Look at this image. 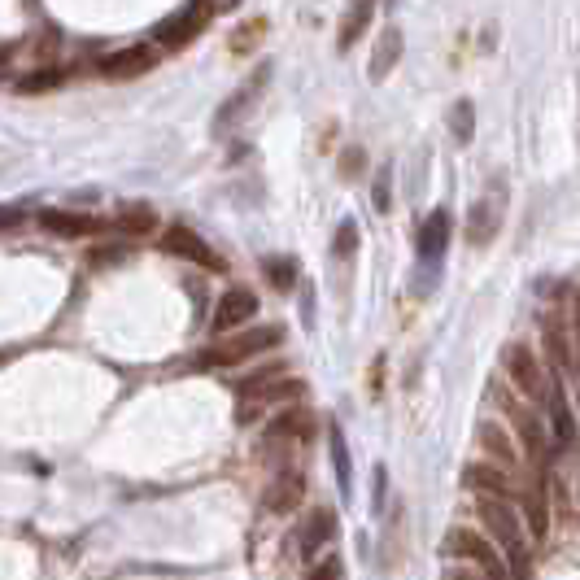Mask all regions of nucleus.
<instances>
[{
  "instance_id": "f257e3e1",
  "label": "nucleus",
  "mask_w": 580,
  "mask_h": 580,
  "mask_svg": "<svg viewBox=\"0 0 580 580\" xmlns=\"http://www.w3.org/2000/svg\"><path fill=\"white\" fill-rule=\"evenodd\" d=\"M480 519L493 533V541L502 546L506 563H511V576L515 580H528L533 576V554H528V537H524V524H519V511L502 498H480Z\"/></svg>"
},
{
  "instance_id": "f03ea898",
  "label": "nucleus",
  "mask_w": 580,
  "mask_h": 580,
  "mask_svg": "<svg viewBox=\"0 0 580 580\" xmlns=\"http://www.w3.org/2000/svg\"><path fill=\"white\" fill-rule=\"evenodd\" d=\"M301 393H306V384H301V380H293V376H275V371H258V376L240 380L236 424H253V419H262V410L284 406V402H297Z\"/></svg>"
},
{
  "instance_id": "7ed1b4c3",
  "label": "nucleus",
  "mask_w": 580,
  "mask_h": 580,
  "mask_svg": "<svg viewBox=\"0 0 580 580\" xmlns=\"http://www.w3.org/2000/svg\"><path fill=\"white\" fill-rule=\"evenodd\" d=\"M280 341H284V332L275 328V323H267V328H245V332H236V336H227V341L205 349L201 367H240V362L267 354V349L280 345Z\"/></svg>"
},
{
  "instance_id": "20e7f679",
  "label": "nucleus",
  "mask_w": 580,
  "mask_h": 580,
  "mask_svg": "<svg viewBox=\"0 0 580 580\" xmlns=\"http://www.w3.org/2000/svg\"><path fill=\"white\" fill-rule=\"evenodd\" d=\"M441 554L476 563V572L485 576V580H515L511 576V563H506V554H498L480 533H471V528H454V533L441 541Z\"/></svg>"
},
{
  "instance_id": "39448f33",
  "label": "nucleus",
  "mask_w": 580,
  "mask_h": 580,
  "mask_svg": "<svg viewBox=\"0 0 580 580\" xmlns=\"http://www.w3.org/2000/svg\"><path fill=\"white\" fill-rule=\"evenodd\" d=\"M210 18H214L210 0H188L179 14H171V18L162 22V27L153 31V40L162 44V48H184V44H192L205 31V22H210Z\"/></svg>"
},
{
  "instance_id": "423d86ee",
  "label": "nucleus",
  "mask_w": 580,
  "mask_h": 580,
  "mask_svg": "<svg viewBox=\"0 0 580 580\" xmlns=\"http://www.w3.org/2000/svg\"><path fill=\"white\" fill-rule=\"evenodd\" d=\"M506 371H511L515 389L524 397H533V402H550V380L554 376L541 371L533 345H511V349H506Z\"/></svg>"
},
{
  "instance_id": "0eeeda50",
  "label": "nucleus",
  "mask_w": 580,
  "mask_h": 580,
  "mask_svg": "<svg viewBox=\"0 0 580 580\" xmlns=\"http://www.w3.org/2000/svg\"><path fill=\"white\" fill-rule=\"evenodd\" d=\"M253 314H258V297L249 293V288H227V293L219 297V310H214L210 328L227 336V332H240L245 323H253Z\"/></svg>"
},
{
  "instance_id": "6e6552de",
  "label": "nucleus",
  "mask_w": 580,
  "mask_h": 580,
  "mask_svg": "<svg viewBox=\"0 0 580 580\" xmlns=\"http://www.w3.org/2000/svg\"><path fill=\"white\" fill-rule=\"evenodd\" d=\"M40 227L57 240H88L105 232V223L96 214H75V210H40Z\"/></svg>"
},
{
  "instance_id": "1a4fd4ad",
  "label": "nucleus",
  "mask_w": 580,
  "mask_h": 580,
  "mask_svg": "<svg viewBox=\"0 0 580 580\" xmlns=\"http://www.w3.org/2000/svg\"><path fill=\"white\" fill-rule=\"evenodd\" d=\"M162 253H175V258H188L197 262L205 271H223V258L214 253L197 232H188V227H171V232L162 236Z\"/></svg>"
},
{
  "instance_id": "9d476101",
  "label": "nucleus",
  "mask_w": 580,
  "mask_h": 580,
  "mask_svg": "<svg viewBox=\"0 0 580 580\" xmlns=\"http://www.w3.org/2000/svg\"><path fill=\"white\" fill-rule=\"evenodd\" d=\"M144 70H153V53H149V48H140V44L118 48V53L96 62V75H101V79H136V75H144Z\"/></svg>"
},
{
  "instance_id": "9b49d317",
  "label": "nucleus",
  "mask_w": 580,
  "mask_h": 580,
  "mask_svg": "<svg viewBox=\"0 0 580 580\" xmlns=\"http://www.w3.org/2000/svg\"><path fill=\"white\" fill-rule=\"evenodd\" d=\"M336 537V511H328V506H319L310 519H301V528H297V550H301V559H314L328 541Z\"/></svg>"
},
{
  "instance_id": "f8f14e48",
  "label": "nucleus",
  "mask_w": 580,
  "mask_h": 580,
  "mask_svg": "<svg viewBox=\"0 0 580 580\" xmlns=\"http://www.w3.org/2000/svg\"><path fill=\"white\" fill-rule=\"evenodd\" d=\"M550 428H554V445L559 450H576V415H572V406H567V393H563V384L559 376H554L550 384Z\"/></svg>"
},
{
  "instance_id": "ddd939ff",
  "label": "nucleus",
  "mask_w": 580,
  "mask_h": 580,
  "mask_svg": "<svg viewBox=\"0 0 580 580\" xmlns=\"http://www.w3.org/2000/svg\"><path fill=\"white\" fill-rule=\"evenodd\" d=\"M301 498H306V476H301V471H284V476L271 480L262 506L275 511V515H288V511H297V506H301Z\"/></svg>"
},
{
  "instance_id": "4468645a",
  "label": "nucleus",
  "mask_w": 580,
  "mask_h": 580,
  "mask_svg": "<svg viewBox=\"0 0 580 580\" xmlns=\"http://www.w3.org/2000/svg\"><path fill=\"white\" fill-rule=\"evenodd\" d=\"M376 5L380 0H349L345 5V18H341V31H336V48H354L362 35H367V27H371V18H376Z\"/></svg>"
},
{
  "instance_id": "2eb2a0df",
  "label": "nucleus",
  "mask_w": 580,
  "mask_h": 580,
  "mask_svg": "<svg viewBox=\"0 0 580 580\" xmlns=\"http://www.w3.org/2000/svg\"><path fill=\"white\" fill-rule=\"evenodd\" d=\"M445 245H450V214L432 210L428 219H424V227H419V258L437 262L441 253H445Z\"/></svg>"
},
{
  "instance_id": "dca6fc26",
  "label": "nucleus",
  "mask_w": 580,
  "mask_h": 580,
  "mask_svg": "<svg viewBox=\"0 0 580 580\" xmlns=\"http://www.w3.org/2000/svg\"><path fill=\"white\" fill-rule=\"evenodd\" d=\"M402 62V27H384L376 40V53H371V79H389L393 66Z\"/></svg>"
},
{
  "instance_id": "f3484780",
  "label": "nucleus",
  "mask_w": 580,
  "mask_h": 580,
  "mask_svg": "<svg viewBox=\"0 0 580 580\" xmlns=\"http://www.w3.org/2000/svg\"><path fill=\"white\" fill-rule=\"evenodd\" d=\"M467 485L480 493V498H502V502H511L515 498V489H511V476L506 471H498V467H467Z\"/></svg>"
},
{
  "instance_id": "a211bd4d",
  "label": "nucleus",
  "mask_w": 580,
  "mask_h": 580,
  "mask_svg": "<svg viewBox=\"0 0 580 580\" xmlns=\"http://www.w3.org/2000/svg\"><path fill=\"white\" fill-rule=\"evenodd\" d=\"M314 432V419L306 410H280L275 424L267 428V445H284V441H306Z\"/></svg>"
},
{
  "instance_id": "6ab92c4d",
  "label": "nucleus",
  "mask_w": 580,
  "mask_h": 580,
  "mask_svg": "<svg viewBox=\"0 0 580 580\" xmlns=\"http://www.w3.org/2000/svg\"><path fill=\"white\" fill-rule=\"evenodd\" d=\"M153 227H157V214H153V205H144V201L123 205V210H118V219H114V232H118V236H127V240L149 236Z\"/></svg>"
},
{
  "instance_id": "aec40b11",
  "label": "nucleus",
  "mask_w": 580,
  "mask_h": 580,
  "mask_svg": "<svg viewBox=\"0 0 580 580\" xmlns=\"http://www.w3.org/2000/svg\"><path fill=\"white\" fill-rule=\"evenodd\" d=\"M519 506H524V515H528V537L533 541H546L550 533V511H546V489H528V493H519Z\"/></svg>"
},
{
  "instance_id": "412c9836",
  "label": "nucleus",
  "mask_w": 580,
  "mask_h": 580,
  "mask_svg": "<svg viewBox=\"0 0 580 580\" xmlns=\"http://www.w3.org/2000/svg\"><path fill=\"white\" fill-rule=\"evenodd\" d=\"M480 441H485V454L493 458V463H502V467H515V463H519L515 445H511V437L502 432L498 419H485V424H480Z\"/></svg>"
},
{
  "instance_id": "4be33fe9",
  "label": "nucleus",
  "mask_w": 580,
  "mask_h": 580,
  "mask_svg": "<svg viewBox=\"0 0 580 580\" xmlns=\"http://www.w3.org/2000/svg\"><path fill=\"white\" fill-rule=\"evenodd\" d=\"M498 223H502V205L498 201H476V210H471V223H467L471 245H485V240L498 232Z\"/></svg>"
},
{
  "instance_id": "5701e85b",
  "label": "nucleus",
  "mask_w": 580,
  "mask_h": 580,
  "mask_svg": "<svg viewBox=\"0 0 580 580\" xmlns=\"http://www.w3.org/2000/svg\"><path fill=\"white\" fill-rule=\"evenodd\" d=\"M515 428H519V441H524L528 458H546V424L533 415V410H515Z\"/></svg>"
},
{
  "instance_id": "b1692460",
  "label": "nucleus",
  "mask_w": 580,
  "mask_h": 580,
  "mask_svg": "<svg viewBox=\"0 0 580 580\" xmlns=\"http://www.w3.org/2000/svg\"><path fill=\"white\" fill-rule=\"evenodd\" d=\"M62 83H66V66H40V70H31V75L18 79V92L22 96H40V92L62 88Z\"/></svg>"
},
{
  "instance_id": "393cba45",
  "label": "nucleus",
  "mask_w": 580,
  "mask_h": 580,
  "mask_svg": "<svg viewBox=\"0 0 580 580\" xmlns=\"http://www.w3.org/2000/svg\"><path fill=\"white\" fill-rule=\"evenodd\" d=\"M450 136L458 144H471V136H476V105H471V101H454V110H450Z\"/></svg>"
},
{
  "instance_id": "a878e982",
  "label": "nucleus",
  "mask_w": 580,
  "mask_h": 580,
  "mask_svg": "<svg viewBox=\"0 0 580 580\" xmlns=\"http://www.w3.org/2000/svg\"><path fill=\"white\" fill-rule=\"evenodd\" d=\"M546 354H550V362L559 371H576V354H572V345H567V336L554 328V323H546Z\"/></svg>"
},
{
  "instance_id": "bb28decb",
  "label": "nucleus",
  "mask_w": 580,
  "mask_h": 580,
  "mask_svg": "<svg viewBox=\"0 0 580 580\" xmlns=\"http://www.w3.org/2000/svg\"><path fill=\"white\" fill-rule=\"evenodd\" d=\"M332 458H336V480H341V489L349 493V480H354V467H349V450H345L341 428H332Z\"/></svg>"
},
{
  "instance_id": "cd10ccee",
  "label": "nucleus",
  "mask_w": 580,
  "mask_h": 580,
  "mask_svg": "<svg viewBox=\"0 0 580 580\" xmlns=\"http://www.w3.org/2000/svg\"><path fill=\"white\" fill-rule=\"evenodd\" d=\"M336 258H354V249H358V223L354 219H345L341 227H336Z\"/></svg>"
},
{
  "instance_id": "c85d7f7f",
  "label": "nucleus",
  "mask_w": 580,
  "mask_h": 580,
  "mask_svg": "<svg viewBox=\"0 0 580 580\" xmlns=\"http://www.w3.org/2000/svg\"><path fill=\"white\" fill-rule=\"evenodd\" d=\"M306 580H345V563L336 559V554H328V559H319L310 567Z\"/></svg>"
},
{
  "instance_id": "c756f323",
  "label": "nucleus",
  "mask_w": 580,
  "mask_h": 580,
  "mask_svg": "<svg viewBox=\"0 0 580 580\" xmlns=\"http://www.w3.org/2000/svg\"><path fill=\"white\" fill-rule=\"evenodd\" d=\"M267 280L280 288V293H288V288H293V262H275V258H267Z\"/></svg>"
},
{
  "instance_id": "7c9ffc66",
  "label": "nucleus",
  "mask_w": 580,
  "mask_h": 580,
  "mask_svg": "<svg viewBox=\"0 0 580 580\" xmlns=\"http://www.w3.org/2000/svg\"><path fill=\"white\" fill-rule=\"evenodd\" d=\"M262 31H267V22H262V18H258V22H249L245 35H236V40H232V48H236V53H245L249 44H258V40H262Z\"/></svg>"
},
{
  "instance_id": "2f4dec72",
  "label": "nucleus",
  "mask_w": 580,
  "mask_h": 580,
  "mask_svg": "<svg viewBox=\"0 0 580 580\" xmlns=\"http://www.w3.org/2000/svg\"><path fill=\"white\" fill-rule=\"evenodd\" d=\"M341 175H345V179H358V175H362V149H349V153L341 157Z\"/></svg>"
},
{
  "instance_id": "473e14b6",
  "label": "nucleus",
  "mask_w": 580,
  "mask_h": 580,
  "mask_svg": "<svg viewBox=\"0 0 580 580\" xmlns=\"http://www.w3.org/2000/svg\"><path fill=\"white\" fill-rule=\"evenodd\" d=\"M445 580H485L480 572H467V567H450V572H445Z\"/></svg>"
},
{
  "instance_id": "72a5a7b5",
  "label": "nucleus",
  "mask_w": 580,
  "mask_h": 580,
  "mask_svg": "<svg viewBox=\"0 0 580 580\" xmlns=\"http://www.w3.org/2000/svg\"><path fill=\"white\" fill-rule=\"evenodd\" d=\"M572 319H576V349H580V297H576V310H572Z\"/></svg>"
}]
</instances>
